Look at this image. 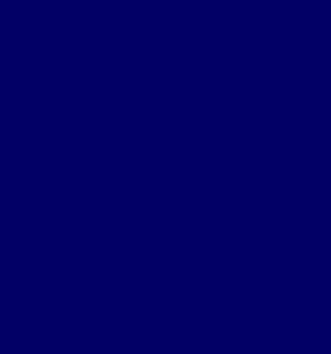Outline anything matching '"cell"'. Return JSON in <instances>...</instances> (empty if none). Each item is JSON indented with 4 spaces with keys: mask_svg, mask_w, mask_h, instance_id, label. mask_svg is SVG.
<instances>
[]
</instances>
